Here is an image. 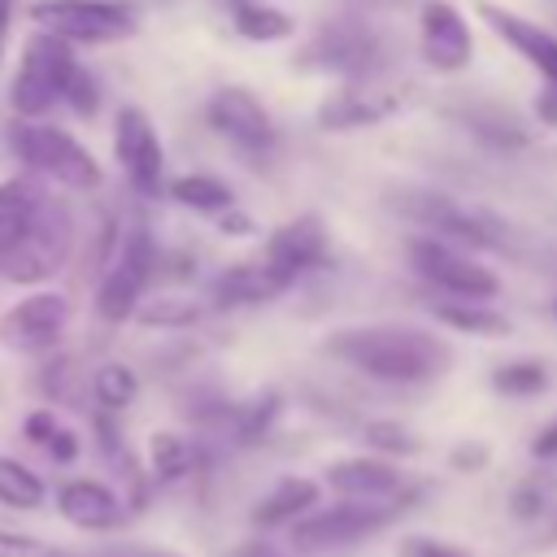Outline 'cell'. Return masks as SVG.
<instances>
[{
    "instance_id": "obj_34",
    "label": "cell",
    "mask_w": 557,
    "mask_h": 557,
    "mask_svg": "<svg viewBox=\"0 0 557 557\" xmlns=\"http://www.w3.org/2000/svg\"><path fill=\"white\" fill-rule=\"evenodd\" d=\"M396 557H474L466 544L440 540V535H405L396 544Z\"/></svg>"
},
{
    "instance_id": "obj_24",
    "label": "cell",
    "mask_w": 557,
    "mask_h": 557,
    "mask_svg": "<svg viewBox=\"0 0 557 557\" xmlns=\"http://www.w3.org/2000/svg\"><path fill=\"white\" fill-rule=\"evenodd\" d=\"M431 313H435V322H444V326H453V331H461V335H509V318L500 313V309H492V305H470V300H444V296H435L431 300Z\"/></svg>"
},
{
    "instance_id": "obj_13",
    "label": "cell",
    "mask_w": 557,
    "mask_h": 557,
    "mask_svg": "<svg viewBox=\"0 0 557 557\" xmlns=\"http://www.w3.org/2000/svg\"><path fill=\"white\" fill-rule=\"evenodd\" d=\"M70 300L61 292H30L0 313V344L9 352H52L70 331Z\"/></svg>"
},
{
    "instance_id": "obj_22",
    "label": "cell",
    "mask_w": 557,
    "mask_h": 557,
    "mask_svg": "<svg viewBox=\"0 0 557 557\" xmlns=\"http://www.w3.org/2000/svg\"><path fill=\"white\" fill-rule=\"evenodd\" d=\"M453 117L479 139V144H487V148H500V152H518V148H527L531 144V131H527V122L518 117V113H509V109H500V104H487V100H479V104H470V109H453Z\"/></svg>"
},
{
    "instance_id": "obj_18",
    "label": "cell",
    "mask_w": 557,
    "mask_h": 557,
    "mask_svg": "<svg viewBox=\"0 0 557 557\" xmlns=\"http://www.w3.org/2000/svg\"><path fill=\"white\" fill-rule=\"evenodd\" d=\"M400 91L392 83H344L339 91H331L318 104V126L322 131H357V126H374L383 117H392L400 109Z\"/></svg>"
},
{
    "instance_id": "obj_15",
    "label": "cell",
    "mask_w": 557,
    "mask_h": 557,
    "mask_svg": "<svg viewBox=\"0 0 557 557\" xmlns=\"http://www.w3.org/2000/svg\"><path fill=\"white\" fill-rule=\"evenodd\" d=\"M261 261L270 265V274L283 287H292L300 274L318 270L326 261V226H322V218L318 213H300V218L283 222L278 231H270Z\"/></svg>"
},
{
    "instance_id": "obj_30",
    "label": "cell",
    "mask_w": 557,
    "mask_h": 557,
    "mask_svg": "<svg viewBox=\"0 0 557 557\" xmlns=\"http://www.w3.org/2000/svg\"><path fill=\"white\" fill-rule=\"evenodd\" d=\"M492 387L500 396H513V400H527V396H540L548 387V366L535 361V357H522V361H505L492 370Z\"/></svg>"
},
{
    "instance_id": "obj_11",
    "label": "cell",
    "mask_w": 557,
    "mask_h": 557,
    "mask_svg": "<svg viewBox=\"0 0 557 557\" xmlns=\"http://www.w3.org/2000/svg\"><path fill=\"white\" fill-rule=\"evenodd\" d=\"M113 157L131 183L135 196L157 200L165 187V152H161V135L152 126V117L139 104H122L113 117Z\"/></svg>"
},
{
    "instance_id": "obj_38",
    "label": "cell",
    "mask_w": 557,
    "mask_h": 557,
    "mask_svg": "<svg viewBox=\"0 0 557 557\" xmlns=\"http://www.w3.org/2000/svg\"><path fill=\"white\" fill-rule=\"evenodd\" d=\"M83 557H178V553L152 548V544H113V548H87Z\"/></svg>"
},
{
    "instance_id": "obj_25",
    "label": "cell",
    "mask_w": 557,
    "mask_h": 557,
    "mask_svg": "<svg viewBox=\"0 0 557 557\" xmlns=\"http://www.w3.org/2000/svg\"><path fill=\"white\" fill-rule=\"evenodd\" d=\"M196 470V448L178 431H152L148 440V479L152 483H178Z\"/></svg>"
},
{
    "instance_id": "obj_36",
    "label": "cell",
    "mask_w": 557,
    "mask_h": 557,
    "mask_svg": "<svg viewBox=\"0 0 557 557\" xmlns=\"http://www.w3.org/2000/svg\"><path fill=\"white\" fill-rule=\"evenodd\" d=\"M487 461H492V448L479 444V440H474V444H457V448L448 453V466L461 470V474H479Z\"/></svg>"
},
{
    "instance_id": "obj_9",
    "label": "cell",
    "mask_w": 557,
    "mask_h": 557,
    "mask_svg": "<svg viewBox=\"0 0 557 557\" xmlns=\"http://www.w3.org/2000/svg\"><path fill=\"white\" fill-rule=\"evenodd\" d=\"M30 22L65 44H117L139 30V9L131 0H35Z\"/></svg>"
},
{
    "instance_id": "obj_27",
    "label": "cell",
    "mask_w": 557,
    "mask_h": 557,
    "mask_svg": "<svg viewBox=\"0 0 557 557\" xmlns=\"http://www.w3.org/2000/svg\"><path fill=\"white\" fill-rule=\"evenodd\" d=\"M44 500H48V483L26 461L0 453V505L17 509V513H35V509H44Z\"/></svg>"
},
{
    "instance_id": "obj_41",
    "label": "cell",
    "mask_w": 557,
    "mask_h": 557,
    "mask_svg": "<svg viewBox=\"0 0 557 557\" xmlns=\"http://www.w3.org/2000/svg\"><path fill=\"white\" fill-rule=\"evenodd\" d=\"M226 557H287L283 548H274L270 540H244L239 548H231Z\"/></svg>"
},
{
    "instance_id": "obj_19",
    "label": "cell",
    "mask_w": 557,
    "mask_h": 557,
    "mask_svg": "<svg viewBox=\"0 0 557 557\" xmlns=\"http://www.w3.org/2000/svg\"><path fill=\"white\" fill-rule=\"evenodd\" d=\"M479 17H483V22L496 30V39L509 44L548 87H557V35H553V30H544L540 22H531V17L513 13V9H500V4H492V0L479 4Z\"/></svg>"
},
{
    "instance_id": "obj_42",
    "label": "cell",
    "mask_w": 557,
    "mask_h": 557,
    "mask_svg": "<svg viewBox=\"0 0 557 557\" xmlns=\"http://www.w3.org/2000/svg\"><path fill=\"white\" fill-rule=\"evenodd\" d=\"M540 509H544V496H540L535 487H522V492L513 496V513H518V518H535Z\"/></svg>"
},
{
    "instance_id": "obj_20",
    "label": "cell",
    "mask_w": 557,
    "mask_h": 557,
    "mask_svg": "<svg viewBox=\"0 0 557 557\" xmlns=\"http://www.w3.org/2000/svg\"><path fill=\"white\" fill-rule=\"evenodd\" d=\"M322 505V483L309 474H283L257 505H252V527L257 531H278V527H296L300 518H309Z\"/></svg>"
},
{
    "instance_id": "obj_23",
    "label": "cell",
    "mask_w": 557,
    "mask_h": 557,
    "mask_svg": "<svg viewBox=\"0 0 557 557\" xmlns=\"http://www.w3.org/2000/svg\"><path fill=\"white\" fill-rule=\"evenodd\" d=\"M44 200H48V191L35 174H13L0 183V252L22 235V226L35 218V209Z\"/></svg>"
},
{
    "instance_id": "obj_43",
    "label": "cell",
    "mask_w": 557,
    "mask_h": 557,
    "mask_svg": "<svg viewBox=\"0 0 557 557\" xmlns=\"http://www.w3.org/2000/svg\"><path fill=\"white\" fill-rule=\"evenodd\" d=\"M218 226H222V231H235V235H239V231H248V218H239V213L231 209V213H222V218H218Z\"/></svg>"
},
{
    "instance_id": "obj_33",
    "label": "cell",
    "mask_w": 557,
    "mask_h": 557,
    "mask_svg": "<svg viewBox=\"0 0 557 557\" xmlns=\"http://www.w3.org/2000/svg\"><path fill=\"white\" fill-rule=\"evenodd\" d=\"M196 318H200V309H196L191 300H170V296L152 300V305L139 313L144 326H191Z\"/></svg>"
},
{
    "instance_id": "obj_5",
    "label": "cell",
    "mask_w": 557,
    "mask_h": 557,
    "mask_svg": "<svg viewBox=\"0 0 557 557\" xmlns=\"http://www.w3.org/2000/svg\"><path fill=\"white\" fill-rule=\"evenodd\" d=\"M396 213H405L409 222L422 226V235H435L444 244H457L466 252H505V226L474 205L453 200L448 191H431V187H400L396 191Z\"/></svg>"
},
{
    "instance_id": "obj_7",
    "label": "cell",
    "mask_w": 557,
    "mask_h": 557,
    "mask_svg": "<svg viewBox=\"0 0 557 557\" xmlns=\"http://www.w3.org/2000/svg\"><path fill=\"white\" fill-rule=\"evenodd\" d=\"M157 270V239L144 222H131L96 283V313L100 322H126L139 318V300L148 292V278Z\"/></svg>"
},
{
    "instance_id": "obj_37",
    "label": "cell",
    "mask_w": 557,
    "mask_h": 557,
    "mask_svg": "<svg viewBox=\"0 0 557 557\" xmlns=\"http://www.w3.org/2000/svg\"><path fill=\"white\" fill-rule=\"evenodd\" d=\"M78 448H83V444H78V435H74L70 426H61V431L52 435V444H48L44 453H48V457H52L57 466H70V461H78Z\"/></svg>"
},
{
    "instance_id": "obj_40",
    "label": "cell",
    "mask_w": 557,
    "mask_h": 557,
    "mask_svg": "<svg viewBox=\"0 0 557 557\" xmlns=\"http://www.w3.org/2000/svg\"><path fill=\"white\" fill-rule=\"evenodd\" d=\"M535 117H540L544 126H553V131H557V87H548V83H544V87L535 91Z\"/></svg>"
},
{
    "instance_id": "obj_1",
    "label": "cell",
    "mask_w": 557,
    "mask_h": 557,
    "mask_svg": "<svg viewBox=\"0 0 557 557\" xmlns=\"http://www.w3.org/2000/svg\"><path fill=\"white\" fill-rule=\"evenodd\" d=\"M322 348L379 383H435L453 366L448 339L409 322H366L339 326L322 339Z\"/></svg>"
},
{
    "instance_id": "obj_12",
    "label": "cell",
    "mask_w": 557,
    "mask_h": 557,
    "mask_svg": "<svg viewBox=\"0 0 557 557\" xmlns=\"http://www.w3.org/2000/svg\"><path fill=\"white\" fill-rule=\"evenodd\" d=\"M205 117L231 148L248 157H265L278 148V126L261 104V96H252L248 87H218L205 104Z\"/></svg>"
},
{
    "instance_id": "obj_4",
    "label": "cell",
    "mask_w": 557,
    "mask_h": 557,
    "mask_svg": "<svg viewBox=\"0 0 557 557\" xmlns=\"http://www.w3.org/2000/svg\"><path fill=\"white\" fill-rule=\"evenodd\" d=\"M74 235H78V222H74V209L65 200H44L35 209V218L22 226V235L0 252V274L17 287H39L48 283L52 274L65 270L70 252H74Z\"/></svg>"
},
{
    "instance_id": "obj_2",
    "label": "cell",
    "mask_w": 557,
    "mask_h": 557,
    "mask_svg": "<svg viewBox=\"0 0 557 557\" xmlns=\"http://www.w3.org/2000/svg\"><path fill=\"white\" fill-rule=\"evenodd\" d=\"M387 61V30H379L361 13L326 17L305 48L296 52V65L309 74H339L348 83H370Z\"/></svg>"
},
{
    "instance_id": "obj_16",
    "label": "cell",
    "mask_w": 557,
    "mask_h": 557,
    "mask_svg": "<svg viewBox=\"0 0 557 557\" xmlns=\"http://www.w3.org/2000/svg\"><path fill=\"white\" fill-rule=\"evenodd\" d=\"M322 487H331L339 500H370V505H392L405 500V474L396 461L361 453V457H339L326 466Z\"/></svg>"
},
{
    "instance_id": "obj_44",
    "label": "cell",
    "mask_w": 557,
    "mask_h": 557,
    "mask_svg": "<svg viewBox=\"0 0 557 557\" xmlns=\"http://www.w3.org/2000/svg\"><path fill=\"white\" fill-rule=\"evenodd\" d=\"M9 17H13V0H0V57H4V35H9Z\"/></svg>"
},
{
    "instance_id": "obj_32",
    "label": "cell",
    "mask_w": 557,
    "mask_h": 557,
    "mask_svg": "<svg viewBox=\"0 0 557 557\" xmlns=\"http://www.w3.org/2000/svg\"><path fill=\"white\" fill-rule=\"evenodd\" d=\"M361 440H366V448L374 453V457H413L422 444H418V435L409 431V426H400V422H387V418H374V422H366L361 426Z\"/></svg>"
},
{
    "instance_id": "obj_26",
    "label": "cell",
    "mask_w": 557,
    "mask_h": 557,
    "mask_svg": "<svg viewBox=\"0 0 557 557\" xmlns=\"http://www.w3.org/2000/svg\"><path fill=\"white\" fill-rule=\"evenodd\" d=\"M170 196H174L183 209H196V213H209V218H222V213H231V205H235V191H231L218 174H205V170L178 174V178L170 183Z\"/></svg>"
},
{
    "instance_id": "obj_3",
    "label": "cell",
    "mask_w": 557,
    "mask_h": 557,
    "mask_svg": "<svg viewBox=\"0 0 557 557\" xmlns=\"http://www.w3.org/2000/svg\"><path fill=\"white\" fill-rule=\"evenodd\" d=\"M78 74H83V61L74 57V44H65L48 30H35L22 44V61H17V74L9 87L13 113L22 122H39L44 113H52L57 104L70 100V87Z\"/></svg>"
},
{
    "instance_id": "obj_28",
    "label": "cell",
    "mask_w": 557,
    "mask_h": 557,
    "mask_svg": "<svg viewBox=\"0 0 557 557\" xmlns=\"http://www.w3.org/2000/svg\"><path fill=\"white\" fill-rule=\"evenodd\" d=\"M231 17H235V30L244 39H252V44H278V39L296 35V22L283 9L265 4V0H235Z\"/></svg>"
},
{
    "instance_id": "obj_31",
    "label": "cell",
    "mask_w": 557,
    "mask_h": 557,
    "mask_svg": "<svg viewBox=\"0 0 557 557\" xmlns=\"http://www.w3.org/2000/svg\"><path fill=\"white\" fill-rule=\"evenodd\" d=\"M274 418H278V396L265 392V396H252L244 405H231V418L226 422H231V431H235L239 444H252V440H261L270 431Z\"/></svg>"
},
{
    "instance_id": "obj_39",
    "label": "cell",
    "mask_w": 557,
    "mask_h": 557,
    "mask_svg": "<svg viewBox=\"0 0 557 557\" xmlns=\"http://www.w3.org/2000/svg\"><path fill=\"white\" fill-rule=\"evenodd\" d=\"M531 457H535V461H557V418L544 422V426L531 435Z\"/></svg>"
},
{
    "instance_id": "obj_6",
    "label": "cell",
    "mask_w": 557,
    "mask_h": 557,
    "mask_svg": "<svg viewBox=\"0 0 557 557\" xmlns=\"http://www.w3.org/2000/svg\"><path fill=\"white\" fill-rule=\"evenodd\" d=\"M9 152L44 183H57L65 191H91L100 187V161L61 126L48 122H13L9 126Z\"/></svg>"
},
{
    "instance_id": "obj_14",
    "label": "cell",
    "mask_w": 557,
    "mask_h": 557,
    "mask_svg": "<svg viewBox=\"0 0 557 557\" xmlns=\"http://www.w3.org/2000/svg\"><path fill=\"white\" fill-rule=\"evenodd\" d=\"M418 48L435 74H461L474 57L470 22L448 0H426L418 9Z\"/></svg>"
},
{
    "instance_id": "obj_17",
    "label": "cell",
    "mask_w": 557,
    "mask_h": 557,
    "mask_svg": "<svg viewBox=\"0 0 557 557\" xmlns=\"http://www.w3.org/2000/svg\"><path fill=\"white\" fill-rule=\"evenodd\" d=\"M57 513H61L70 527H78V531L104 535V531H122L135 509H131L126 496L113 492L109 483L78 474V479H65V483L57 487Z\"/></svg>"
},
{
    "instance_id": "obj_35",
    "label": "cell",
    "mask_w": 557,
    "mask_h": 557,
    "mask_svg": "<svg viewBox=\"0 0 557 557\" xmlns=\"http://www.w3.org/2000/svg\"><path fill=\"white\" fill-rule=\"evenodd\" d=\"M57 431H61V422H57L52 409H35V413H26V422H22V435H26L30 444H39V448H48Z\"/></svg>"
},
{
    "instance_id": "obj_21",
    "label": "cell",
    "mask_w": 557,
    "mask_h": 557,
    "mask_svg": "<svg viewBox=\"0 0 557 557\" xmlns=\"http://www.w3.org/2000/svg\"><path fill=\"white\" fill-rule=\"evenodd\" d=\"M287 287L270 274V265L257 261H235L213 278V305L218 309H244V305H265L274 296H283Z\"/></svg>"
},
{
    "instance_id": "obj_8",
    "label": "cell",
    "mask_w": 557,
    "mask_h": 557,
    "mask_svg": "<svg viewBox=\"0 0 557 557\" xmlns=\"http://www.w3.org/2000/svg\"><path fill=\"white\" fill-rule=\"evenodd\" d=\"M409 265L422 283H431L444 300H470V305H487L500 292V278L487 261H479L474 252L444 244L435 235H413L409 239Z\"/></svg>"
},
{
    "instance_id": "obj_29",
    "label": "cell",
    "mask_w": 557,
    "mask_h": 557,
    "mask_svg": "<svg viewBox=\"0 0 557 557\" xmlns=\"http://www.w3.org/2000/svg\"><path fill=\"white\" fill-rule=\"evenodd\" d=\"M91 396H96V405H100L104 413H122V409H131L135 396H139V374H135L131 366H122V361H104V366H96V374H91Z\"/></svg>"
},
{
    "instance_id": "obj_10",
    "label": "cell",
    "mask_w": 557,
    "mask_h": 557,
    "mask_svg": "<svg viewBox=\"0 0 557 557\" xmlns=\"http://www.w3.org/2000/svg\"><path fill=\"white\" fill-rule=\"evenodd\" d=\"M400 513H405V500H392V505L335 500V505H318L287 535H292L296 553H331V548H348V544H361V540L387 531Z\"/></svg>"
}]
</instances>
